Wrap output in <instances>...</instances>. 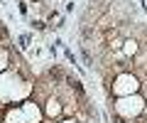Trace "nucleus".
<instances>
[{
	"label": "nucleus",
	"instance_id": "nucleus-5",
	"mask_svg": "<svg viewBox=\"0 0 147 123\" xmlns=\"http://www.w3.org/2000/svg\"><path fill=\"white\" fill-rule=\"evenodd\" d=\"M0 39H7V30H5V25L0 22Z\"/></svg>",
	"mask_w": 147,
	"mask_h": 123
},
{
	"label": "nucleus",
	"instance_id": "nucleus-7",
	"mask_svg": "<svg viewBox=\"0 0 147 123\" xmlns=\"http://www.w3.org/2000/svg\"><path fill=\"white\" fill-rule=\"evenodd\" d=\"M115 123H125V118H120V116H115Z\"/></svg>",
	"mask_w": 147,
	"mask_h": 123
},
{
	"label": "nucleus",
	"instance_id": "nucleus-1",
	"mask_svg": "<svg viewBox=\"0 0 147 123\" xmlns=\"http://www.w3.org/2000/svg\"><path fill=\"white\" fill-rule=\"evenodd\" d=\"M47 76L54 81V84H59V81H64V79H66V71H64L61 67H52V69L47 71Z\"/></svg>",
	"mask_w": 147,
	"mask_h": 123
},
{
	"label": "nucleus",
	"instance_id": "nucleus-3",
	"mask_svg": "<svg viewBox=\"0 0 147 123\" xmlns=\"http://www.w3.org/2000/svg\"><path fill=\"white\" fill-rule=\"evenodd\" d=\"M123 44H125V52L127 54H135L137 52V42H135V39H127V42H123Z\"/></svg>",
	"mask_w": 147,
	"mask_h": 123
},
{
	"label": "nucleus",
	"instance_id": "nucleus-6",
	"mask_svg": "<svg viewBox=\"0 0 147 123\" xmlns=\"http://www.w3.org/2000/svg\"><path fill=\"white\" fill-rule=\"evenodd\" d=\"M32 25H34V27H37V30H44V27H47V25H44V22H42V20H34V22H32Z\"/></svg>",
	"mask_w": 147,
	"mask_h": 123
},
{
	"label": "nucleus",
	"instance_id": "nucleus-2",
	"mask_svg": "<svg viewBox=\"0 0 147 123\" xmlns=\"http://www.w3.org/2000/svg\"><path fill=\"white\" fill-rule=\"evenodd\" d=\"M64 81H66V84L71 86V89L76 91L79 96H84V86H81V81H79V79H74V76H69V74H66V79H64Z\"/></svg>",
	"mask_w": 147,
	"mask_h": 123
},
{
	"label": "nucleus",
	"instance_id": "nucleus-4",
	"mask_svg": "<svg viewBox=\"0 0 147 123\" xmlns=\"http://www.w3.org/2000/svg\"><path fill=\"white\" fill-rule=\"evenodd\" d=\"M110 27V17H100L98 20V30H108Z\"/></svg>",
	"mask_w": 147,
	"mask_h": 123
},
{
	"label": "nucleus",
	"instance_id": "nucleus-8",
	"mask_svg": "<svg viewBox=\"0 0 147 123\" xmlns=\"http://www.w3.org/2000/svg\"><path fill=\"white\" fill-rule=\"evenodd\" d=\"M145 42H147V39H145Z\"/></svg>",
	"mask_w": 147,
	"mask_h": 123
}]
</instances>
